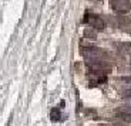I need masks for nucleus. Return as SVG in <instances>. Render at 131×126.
<instances>
[{
  "label": "nucleus",
  "mask_w": 131,
  "mask_h": 126,
  "mask_svg": "<svg viewBox=\"0 0 131 126\" xmlns=\"http://www.w3.org/2000/svg\"><path fill=\"white\" fill-rule=\"evenodd\" d=\"M110 6L114 11L118 13H127L131 10V2L130 0H111Z\"/></svg>",
  "instance_id": "3"
},
{
  "label": "nucleus",
  "mask_w": 131,
  "mask_h": 126,
  "mask_svg": "<svg viewBox=\"0 0 131 126\" xmlns=\"http://www.w3.org/2000/svg\"><path fill=\"white\" fill-rule=\"evenodd\" d=\"M130 33H131V30H130Z\"/></svg>",
  "instance_id": "12"
},
{
  "label": "nucleus",
  "mask_w": 131,
  "mask_h": 126,
  "mask_svg": "<svg viewBox=\"0 0 131 126\" xmlns=\"http://www.w3.org/2000/svg\"><path fill=\"white\" fill-rule=\"evenodd\" d=\"M83 21H84L85 24H89L91 29H95V30H104V27H105L104 20H103L101 17L95 16V14H91V13H85Z\"/></svg>",
  "instance_id": "2"
},
{
  "label": "nucleus",
  "mask_w": 131,
  "mask_h": 126,
  "mask_svg": "<svg viewBox=\"0 0 131 126\" xmlns=\"http://www.w3.org/2000/svg\"><path fill=\"white\" fill-rule=\"evenodd\" d=\"M81 55L85 60H93V61H104V58L107 57L104 51L98 47H93V45H87V47H81L80 50Z\"/></svg>",
  "instance_id": "1"
},
{
  "label": "nucleus",
  "mask_w": 131,
  "mask_h": 126,
  "mask_svg": "<svg viewBox=\"0 0 131 126\" xmlns=\"http://www.w3.org/2000/svg\"><path fill=\"white\" fill-rule=\"evenodd\" d=\"M123 81L127 82V84H131V77H125V78H123Z\"/></svg>",
  "instance_id": "9"
},
{
  "label": "nucleus",
  "mask_w": 131,
  "mask_h": 126,
  "mask_svg": "<svg viewBox=\"0 0 131 126\" xmlns=\"http://www.w3.org/2000/svg\"><path fill=\"white\" fill-rule=\"evenodd\" d=\"M84 36L87 37V38H94L95 40V33L93 31V30H90V29L84 30Z\"/></svg>",
  "instance_id": "8"
},
{
  "label": "nucleus",
  "mask_w": 131,
  "mask_h": 126,
  "mask_svg": "<svg viewBox=\"0 0 131 126\" xmlns=\"http://www.w3.org/2000/svg\"><path fill=\"white\" fill-rule=\"evenodd\" d=\"M89 79H90V87H97L100 84H104L107 82V75L105 74H93V72H89Z\"/></svg>",
  "instance_id": "4"
},
{
  "label": "nucleus",
  "mask_w": 131,
  "mask_h": 126,
  "mask_svg": "<svg viewBox=\"0 0 131 126\" xmlns=\"http://www.w3.org/2000/svg\"><path fill=\"white\" fill-rule=\"evenodd\" d=\"M130 67H131V61H130Z\"/></svg>",
  "instance_id": "11"
},
{
  "label": "nucleus",
  "mask_w": 131,
  "mask_h": 126,
  "mask_svg": "<svg viewBox=\"0 0 131 126\" xmlns=\"http://www.w3.org/2000/svg\"><path fill=\"white\" fill-rule=\"evenodd\" d=\"M115 113H117V115H128V116H131V105H130V106L118 108V109L115 110Z\"/></svg>",
  "instance_id": "6"
},
{
  "label": "nucleus",
  "mask_w": 131,
  "mask_h": 126,
  "mask_svg": "<svg viewBox=\"0 0 131 126\" xmlns=\"http://www.w3.org/2000/svg\"><path fill=\"white\" fill-rule=\"evenodd\" d=\"M50 119H51L53 122H59V120L61 119V112H60L59 108H53V109L50 110Z\"/></svg>",
  "instance_id": "5"
},
{
  "label": "nucleus",
  "mask_w": 131,
  "mask_h": 126,
  "mask_svg": "<svg viewBox=\"0 0 131 126\" xmlns=\"http://www.w3.org/2000/svg\"><path fill=\"white\" fill-rule=\"evenodd\" d=\"M97 126H110V125H103V123H101V125H97Z\"/></svg>",
  "instance_id": "10"
},
{
  "label": "nucleus",
  "mask_w": 131,
  "mask_h": 126,
  "mask_svg": "<svg viewBox=\"0 0 131 126\" xmlns=\"http://www.w3.org/2000/svg\"><path fill=\"white\" fill-rule=\"evenodd\" d=\"M123 99L125 101H131V88H123L121 92H120Z\"/></svg>",
  "instance_id": "7"
}]
</instances>
